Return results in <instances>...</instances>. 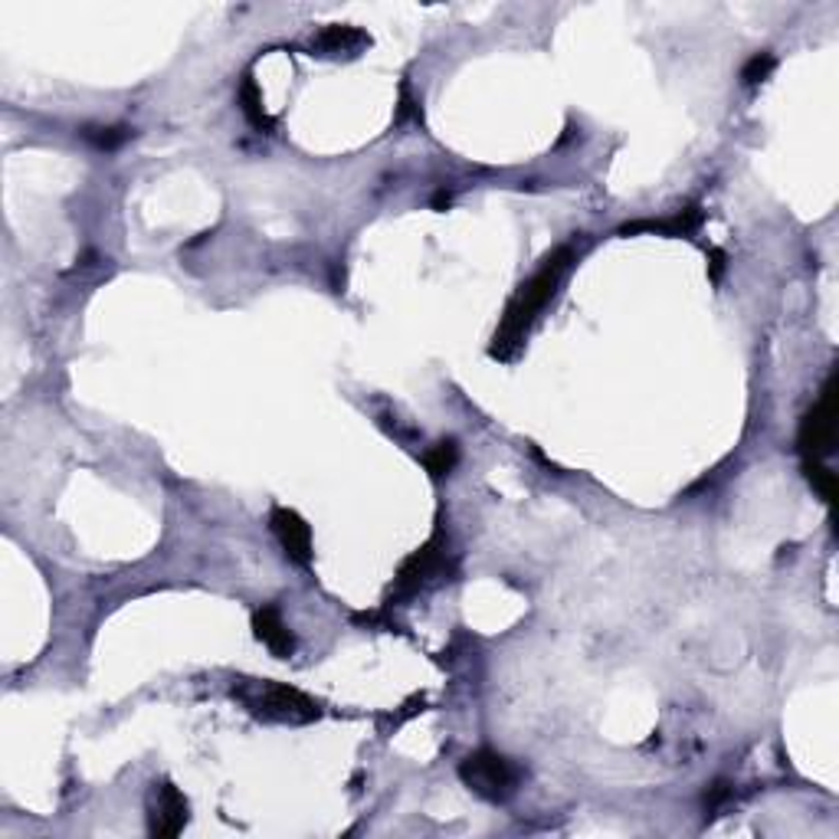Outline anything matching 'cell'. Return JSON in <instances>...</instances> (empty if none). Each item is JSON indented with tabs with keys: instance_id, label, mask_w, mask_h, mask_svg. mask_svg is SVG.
I'll return each mask as SVG.
<instances>
[{
	"instance_id": "5bb4252c",
	"label": "cell",
	"mask_w": 839,
	"mask_h": 839,
	"mask_svg": "<svg viewBox=\"0 0 839 839\" xmlns=\"http://www.w3.org/2000/svg\"><path fill=\"white\" fill-rule=\"evenodd\" d=\"M775 66L777 60L771 53H755V57L745 63V69H741V82H745V86H758V82H765V79L775 72Z\"/></svg>"
},
{
	"instance_id": "9c48e42d",
	"label": "cell",
	"mask_w": 839,
	"mask_h": 839,
	"mask_svg": "<svg viewBox=\"0 0 839 839\" xmlns=\"http://www.w3.org/2000/svg\"><path fill=\"white\" fill-rule=\"evenodd\" d=\"M253 633H257L259 643L269 646V652L279 656V659H289L292 649H296V640H292L286 620L279 617L276 607H259L257 613H253Z\"/></svg>"
},
{
	"instance_id": "8fae6325",
	"label": "cell",
	"mask_w": 839,
	"mask_h": 839,
	"mask_svg": "<svg viewBox=\"0 0 839 839\" xmlns=\"http://www.w3.org/2000/svg\"><path fill=\"white\" fill-rule=\"evenodd\" d=\"M456 462H459V447H456V440H440V443H433L430 450L423 452V466H427V472H430L433 479L450 476L452 469H456Z\"/></svg>"
},
{
	"instance_id": "277c9868",
	"label": "cell",
	"mask_w": 839,
	"mask_h": 839,
	"mask_svg": "<svg viewBox=\"0 0 839 839\" xmlns=\"http://www.w3.org/2000/svg\"><path fill=\"white\" fill-rule=\"evenodd\" d=\"M797 443L807 459H820L833 450V443H837V381H827L823 397L800 420Z\"/></svg>"
},
{
	"instance_id": "52a82bcc",
	"label": "cell",
	"mask_w": 839,
	"mask_h": 839,
	"mask_svg": "<svg viewBox=\"0 0 839 839\" xmlns=\"http://www.w3.org/2000/svg\"><path fill=\"white\" fill-rule=\"evenodd\" d=\"M368 47H371V37L351 23H328L309 43L312 57H322V60H354Z\"/></svg>"
},
{
	"instance_id": "9a60e30c",
	"label": "cell",
	"mask_w": 839,
	"mask_h": 839,
	"mask_svg": "<svg viewBox=\"0 0 839 839\" xmlns=\"http://www.w3.org/2000/svg\"><path fill=\"white\" fill-rule=\"evenodd\" d=\"M728 797H731V787H728L725 780L711 783V790L706 793V810H711V813H715V810H718V807H721V803H725Z\"/></svg>"
},
{
	"instance_id": "3957f363",
	"label": "cell",
	"mask_w": 839,
	"mask_h": 839,
	"mask_svg": "<svg viewBox=\"0 0 839 839\" xmlns=\"http://www.w3.org/2000/svg\"><path fill=\"white\" fill-rule=\"evenodd\" d=\"M518 777L516 765L496 751H472L459 765V780L486 800H506L516 790Z\"/></svg>"
},
{
	"instance_id": "8992f818",
	"label": "cell",
	"mask_w": 839,
	"mask_h": 839,
	"mask_svg": "<svg viewBox=\"0 0 839 839\" xmlns=\"http://www.w3.org/2000/svg\"><path fill=\"white\" fill-rule=\"evenodd\" d=\"M443 571H447V545H443L440 538H433V541H427L420 551H413V555L400 565L393 590H397V593H413V590H420L423 583H430L437 575H443Z\"/></svg>"
},
{
	"instance_id": "ba28073f",
	"label": "cell",
	"mask_w": 839,
	"mask_h": 839,
	"mask_svg": "<svg viewBox=\"0 0 839 839\" xmlns=\"http://www.w3.org/2000/svg\"><path fill=\"white\" fill-rule=\"evenodd\" d=\"M282 551L296 561V565H309L312 561V531L306 525V518L292 509H276L272 518H269Z\"/></svg>"
},
{
	"instance_id": "30bf717a",
	"label": "cell",
	"mask_w": 839,
	"mask_h": 839,
	"mask_svg": "<svg viewBox=\"0 0 839 839\" xmlns=\"http://www.w3.org/2000/svg\"><path fill=\"white\" fill-rule=\"evenodd\" d=\"M240 109H243V116H247V122L259 131H272V119L266 116V109H262V96H259V86L253 76H247L243 79V86H240Z\"/></svg>"
},
{
	"instance_id": "7c38bea8",
	"label": "cell",
	"mask_w": 839,
	"mask_h": 839,
	"mask_svg": "<svg viewBox=\"0 0 839 839\" xmlns=\"http://www.w3.org/2000/svg\"><path fill=\"white\" fill-rule=\"evenodd\" d=\"M79 134H82V141H89L99 151H116L129 141L131 129L126 126H86Z\"/></svg>"
},
{
	"instance_id": "2e32d148",
	"label": "cell",
	"mask_w": 839,
	"mask_h": 839,
	"mask_svg": "<svg viewBox=\"0 0 839 839\" xmlns=\"http://www.w3.org/2000/svg\"><path fill=\"white\" fill-rule=\"evenodd\" d=\"M721 269H725V257H721L718 250H711V279H718Z\"/></svg>"
},
{
	"instance_id": "6da1fadb",
	"label": "cell",
	"mask_w": 839,
	"mask_h": 839,
	"mask_svg": "<svg viewBox=\"0 0 839 839\" xmlns=\"http://www.w3.org/2000/svg\"><path fill=\"white\" fill-rule=\"evenodd\" d=\"M571 262H575V250L571 247H558L551 257L541 262V269L512 296L502 322L496 328L492 348H489V354L496 361H512L516 358L518 348L525 344V338L531 331V324L538 322V316L545 312V306L555 299V292H558L565 272L571 269Z\"/></svg>"
},
{
	"instance_id": "4fadbf2b",
	"label": "cell",
	"mask_w": 839,
	"mask_h": 839,
	"mask_svg": "<svg viewBox=\"0 0 839 839\" xmlns=\"http://www.w3.org/2000/svg\"><path fill=\"white\" fill-rule=\"evenodd\" d=\"M807 479H810V486L827 499V502H833L837 499V472H830L823 462H817V459H807Z\"/></svg>"
},
{
	"instance_id": "5b68a950",
	"label": "cell",
	"mask_w": 839,
	"mask_h": 839,
	"mask_svg": "<svg viewBox=\"0 0 839 839\" xmlns=\"http://www.w3.org/2000/svg\"><path fill=\"white\" fill-rule=\"evenodd\" d=\"M184 827H188V800H184V793L171 780L154 783L151 803H148V833L158 839H174Z\"/></svg>"
},
{
	"instance_id": "7a4b0ae2",
	"label": "cell",
	"mask_w": 839,
	"mask_h": 839,
	"mask_svg": "<svg viewBox=\"0 0 839 839\" xmlns=\"http://www.w3.org/2000/svg\"><path fill=\"white\" fill-rule=\"evenodd\" d=\"M233 696H240V702L253 711L262 721H282V725H309L319 721L322 709L316 699H309L306 692L282 686V682H240L233 689Z\"/></svg>"
}]
</instances>
